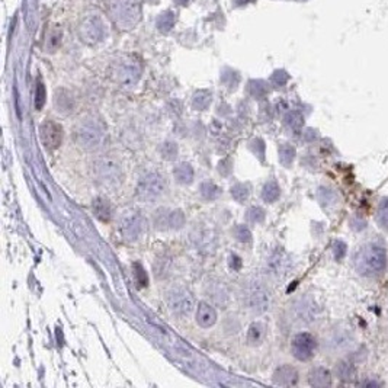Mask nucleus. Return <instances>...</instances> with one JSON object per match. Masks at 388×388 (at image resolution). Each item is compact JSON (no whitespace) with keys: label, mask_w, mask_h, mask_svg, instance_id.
I'll list each match as a JSON object with an SVG mask.
<instances>
[{"label":"nucleus","mask_w":388,"mask_h":388,"mask_svg":"<svg viewBox=\"0 0 388 388\" xmlns=\"http://www.w3.org/2000/svg\"><path fill=\"white\" fill-rule=\"evenodd\" d=\"M352 263L358 275L368 279H377L387 269V249L381 242L368 240L355 250Z\"/></svg>","instance_id":"nucleus-1"},{"label":"nucleus","mask_w":388,"mask_h":388,"mask_svg":"<svg viewBox=\"0 0 388 388\" xmlns=\"http://www.w3.org/2000/svg\"><path fill=\"white\" fill-rule=\"evenodd\" d=\"M164 192V181L159 173H148L137 185V197L141 201H153Z\"/></svg>","instance_id":"nucleus-2"},{"label":"nucleus","mask_w":388,"mask_h":388,"mask_svg":"<svg viewBox=\"0 0 388 388\" xmlns=\"http://www.w3.org/2000/svg\"><path fill=\"white\" fill-rule=\"evenodd\" d=\"M317 342L314 336L310 333H298L291 343L292 355L298 361H310L316 352Z\"/></svg>","instance_id":"nucleus-3"},{"label":"nucleus","mask_w":388,"mask_h":388,"mask_svg":"<svg viewBox=\"0 0 388 388\" xmlns=\"http://www.w3.org/2000/svg\"><path fill=\"white\" fill-rule=\"evenodd\" d=\"M102 140H103V133L96 124L86 122L76 131V141L83 148H96L100 145Z\"/></svg>","instance_id":"nucleus-4"},{"label":"nucleus","mask_w":388,"mask_h":388,"mask_svg":"<svg viewBox=\"0 0 388 388\" xmlns=\"http://www.w3.org/2000/svg\"><path fill=\"white\" fill-rule=\"evenodd\" d=\"M169 307L173 313H176L179 316H188L192 313L195 304H193V298L188 291L176 289V291L170 292V295H169Z\"/></svg>","instance_id":"nucleus-5"},{"label":"nucleus","mask_w":388,"mask_h":388,"mask_svg":"<svg viewBox=\"0 0 388 388\" xmlns=\"http://www.w3.org/2000/svg\"><path fill=\"white\" fill-rule=\"evenodd\" d=\"M39 137H41L42 144L46 145L47 148L54 150L61 144L63 130H61V126L53 121H44L39 126Z\"/></svg>","instance_id":"nucleus-6"},{"label":"nucleus","mask_w":388,"mask_h":388,"mask_svg":"<svg viewBox=\"0 0 388 388\" xmlns=\"http://www.w3.org/2000/svg\"><path fill=\"white\" fill-rule=\"evenodd\" d=\"M143 218L137 214L125 215L122 223H121V233L125 237L126 240H137L141 231H143Z\"/></svg>","instance_id":"nucleus-7"},{"label":"nucleus","mask_w":388,"mask_h":388,"mask_svg":"<svg viewBox=\"0 0 388 388\" xmlns=\"http://www.w3.org/2000/svg\"><path fill=\"white\" fill-rule=\"evenodd\" d=\"M273 382L276 385L282 387H289V385H295L298 382V372L294 367L291 365H284L279 367L273 374Z\"/></svg>","instance_id":"nucleus-8"},{"label":"nucleus","mask_w":388,"mask_h":388,"mask_svg":"<svg viewBox=\"0 0 388 388\" xmlns=\"http://www.w3.org/2000/svg\"><path fill=\"white\" fill-rule=\"evenodd\" d=\"M269 304H271V299H269V295L268 292L262 288L253 289L249 295V306L252 308L253 311L256 313H265L268 308H269Z\"/></svg>","instance_id":"nucleus-9"},{"label":"nucleus","mask_w":388,"mask_h":388,"mask_svg":"<svg viewBox=\"0 0 388 388\" xmlns=\"http://www.w3.org/2000/svg\"><path fill=\"white\" fill-rule=\"evenodd\" d=\"M308 382L313 387H330L332 385V374H330V371L326 370L325 367H317L310 372Z\"/></svg>","instance_id":"nucleus-10"},{"label":"nucleus","mask_w":388,"mask_h":388,"mask_svg":"<svg viewBox=\"0 0 388 388\" xmlns=\"http://www.w3.org/2000/svg\"><path fill=\"white\" fill-rule=\"evenodd\" d=\"M329 343V346L336 351V352H340V351H346V349H349L351 346L353 344V337L352 334L349 333V332H346V330H337V332H334L332 334V337H330V342Z\"/></svg>","instance_id":"nucleus-11"},{"label":"nucleus","mask_w":388,"mask_h":388,"mask_svg":"<svg viewBox=\"0 0 388 388\" xmlns=\"http://www.w3.org/2000/svg\"><path fill=\"white\" fill-rule=\"evenodd\" d=\"M93 214L95 217L100 220L102 223H109L112 220V215H114V211H112V205L106 198H96L93 201Z\"/></svg>","instance_id":"nucleus-12"},{"label":"nucleus","mask_w":388,"mask_h":388,"mask_svg":"<svg viewBox=\"0 0 388 388\" xmlns=\"http://www.w3.org/2000/svg\"><path fill=\"white\" fill-rule=\"evenodd\" d=\"M217 321V313L207 303H199L197 310V323L201 327H211Z\"/></svg>","instance_id":"nucleus-13"},{"label":"nucleus","mask_w":388,"mask_h":388,"mask_svg":"<svg viewBox=\"0 0 388 388\" xmlns=\"http://www.w3.org/2000/svg\"><path fill=\"white\" fill-rule=\"evenodd\" d=\"M334 374L340 381L348 382V381H352L356 377V370H355L353 363H351V362L340 361L337 362L336 367H334Z\"/></svg>","instance_id":"nucleus-14"},{"label":"nucleus","mask_w":388,"mask_h":388,"mask_svg":"<svg viewBox=\"0 0 388 388\" xmlns=\"http://www.w3.org/2000/svg\"><path fill=\"white\" fill-rule=\"evenodd\" d=\"M173 176L182 185H189L193 181V169L188 163H181L173 169Z\"/></svg>","instance_id":"nucleus-15"},{"label":"nucleus","mask_w":388,"mask_h":388,"mask_svg":"<svg viewBox=\"0 0 388 388\" xmlns=\"http://www.w3.org/2000/svg\"><path fill=\"white\" fill-rule=\"evenodd\" d=\"M375 221L381 228L388 230V197L379 201L377 212H375Z\"/></svg>","instance_id":"nucleus-16"},{"label":"nucleus","mask_w":388,"mask_h":388,"mask_svg":"<svg viewBox=\"0 0 388 388\" xmlns=\"http://www.w3.org/2000/svg\"><path fill=\"white\" fill-rule=\"evenodd\" d=\"M263 336H265V327L262 323H253L247 333V342L252 346H256L262 342Z\"/></svg>","instance_id":"nucleus-17"},{"label":"nucleus","mask_w":388,"mask_h":388,"mask_svg":"<svg viewBox=\"0 0 388 388\" xmlns=\"http://www.w3.org/2000/svg\"><path fill=\"white\" fill-rule=\"evenodd\" d=\"M281 189L278 186V183L275 181L268 182L265 186H263L262 190V198L266 201V202H275L276 199L279 198Z\"/></svg>","instance_id":"nucleus-18"},{"label":"nucleus","mask_w":388,"mask_h":388,"mask_svg":"<svg viewBox=\"0 0 388 388\" xmlns=\"http://www.w3.org/2000/svg\"><path fill=\"white\" fill-rule=\"evenodd\" d=\"M284 124L291 130H299L304 124V117L298 111H289L288 114L284 117Z\"/></svg>","instance_id":"nucleus-19"},{"label":"nucleus","mask_w":388,"mask_h":388,"mask_svg":"<svg viewBox=\"0 0 388 388\" xmlns=\"http://www.w3.org/2000/svg\"><path fill=\"white\" fill-rule=\"evenodd\" d=\"M295 159V148L291 144H282L279 147V162L285 166L289 167L292 162Z\"/></svg>","instance_id":"nucleus-20"},{"label":"nucleus","mask_w":388,"mask_h":388,"mask_svg":"<svg viewBox=\"0 0 388 388\" xmlns=\"http://www.w3.org/2000/svg\"><path fill=\"white\" fill-rule=\"evenodd\" d=\"M201 195L208 201H214L221 195V189L212 182H204L201 185Z\"/></svg>","instance_id":"nucleus-21"},{"label":"nucleus","mask_w":388,"mask_h":388,"mask_svg":"<svg viewBox=\"0 0 388 388\" xmlns=\"http://www.w3.org/2000/svg\"><path fill=\"white\" fill-rule=\"evenodd\" d=\"M178 153H179L178 144L173 143V141H166L160 147V154H162L164 160H175L178 157Z\"/></svg>","instance_id":"nucleus-22"},{"label":"nucleus","mask_w":388,"mask_h":388,"mask_svg":"<svg viewBox=\"0 0 388 388\" xmlns=\"http://www.w3.org/2000/svg\"><path fill=\"white\" fill-rule=\"evenodd\" d=\"M249 195H250V188L244 183H237L231 188V197L237 202H244L246 199L249 198Z\"/></svg>","instance_id":"nucleus-23"},{"label":"nucleus","mask_w":388,"mask_h":388,"mask_svg":"<svg viewBox=\"0 0 388 388\" xmlns=\"http://www.w3.org/2000/svg\"><path fill=\"white\" fill-rule=\"evenodd\" d=\"M167 226L169 228H182L185 226V215L183 212L176 209V211H170L167 215Z\"/></svg>","instance_id":"nucleus-24"},{"label":"nucleus","mask_w":388,"mask_h":388,"mask_svg":"<svg viewBox=\"0 0 388 388\" xmlns=\"http://www.w3.org/2000/svg\"><path fill=\"white\" fill-rule=\"evenodd\" d=\"M133 272H134V278H136V282L138 287H147L148 284V276L145 273L144 268L140 265L138 262L133 263Z\"/></svg>","instance_id":"nucleus-25"},{"label":"nucleus","mask_w":388,"mask_h":388,"mask_svg":"<svg viewBox=\"0 0 388 388\" xmlns=\"http://www.w3.org/2000/svg\"><path fill=\"white\" fill-rule=\"evenodd\" d=\"M209 103H211V93H208V92H198L193 96V106L199 111L207 109Z\"/></svg>","instance_id":"nucleus-26"},{"label":"nucleus","mask_w":388,"mask_h":388,"mask_svg":"<svg viewBox=\"0 0 388 388\" xmlns=\"http://www.w3.org/2000/svg\"><path fill=\"white\" fill-rule=\"evenodd\" d=\"M234 234H235V237H237V240H239V242H242V243H249V242L252 240V233H250V230H249L246 226L235 227Z\"/></svg>","instance_id":"nucleus-27"},{"label":"nucleus","mask_w":388,"mask_h":388,"mask_svg":"<svg viewBox=\"0 0 388 388\" xmlns=\"http://www.w3.org/2000/svg\"><path fill=\"white\" fill-rule=\"evenodd\" d=\"M47 99V91L46 88H44V84L42 83H38V88H36L35 92V108L39 111V109H42L44 106V103H46Z\"/></svg>","instance_id":"nucleus-28"},{"label":"nucleus","mask_w":388,"mask_h":388,"mask_svg":"<svg viewBox=\"0 0 388 388\" xmlns=\"http://www.w3.org/2000/svg\"><path fill=\"white\" fill-rule=\"evenodd\" d=\"M247 220L250 223H262L263 220H265V211L259 207L250 208L247 211Z\"/></svg>","instance_id":"nucleus-29"},{"label":"nucleus","mask_w":388,"mask_h":388,"mask_svg":"<svg viewBox=\"0 0 388 388\" xmlns=\"http://www.w3.org/2000/svg\"><path fill=\"white\" fill-rule=\"evenodd\" d=\"M271 265H272V269H273V273H278V275H279L281 272L284 271L285 261H284V257L281 256L279 253H275V254L272 256Z\"/></svg>","instance_id":"nucleus-30"},{"label":"nucleus","mask_w":388,"mask_h":388,"mask_svg":"<svg viewBox=\"0 0 388 388\" xmlns=\"http://www.w3.org/2000/svg\"><path fill=\"white\" fill-rule=\"evenodd\" d=\"M252 150L256 153V156H259V159L263 160V156H265V144H263L262 140H253L252 141Z\"/></svg>","instance_id":"nucleus-31"},{"label":"nucleus","mask_w":388,"mask_h":388,"mask_svg":"<svg viewBox=\"0 0 388 388\" xmlns=\"http://www.w3.org/2000/svg\"><path fill=\"white\" fill-rule=\"evenodd\" d=\"M231 167H233V164L230 162V159H226V160H223V162L220 163L218 170H220V173H221L223 176H228V175L231 173Z\"/></svg>","instance_id":"nucleus-32"},{"label":"nucleus","mask_w":388,"mask_h":388,"mask_svg":"<svg viewBox=\"0 0 388 388\" xmlns=\"http://www.w3.org/2000/svg\"><path fill=\"white\" fill-rule=\"evenodd\" d=\"M344 249H346V246L340 242H337L336 243V249H334V256H336V259H342L343 254H344Z\"/></svg>","instance_id":"nucleus-33"},{"label":"nucleus","mask_w":388,"mask_h":388,"mask_svg":"<svg viewBox=\"0 0 388 388\" xmlns=\"http://www.w3.org/2000/svg\"><path fill=\"white\" fill-rule=\"evenodd\" d=\"M230 266H231L234 271H239V269L242 268V259H240L239 256L233 254V256L230 257Z\"/></svg>","instance_id":"nucleus-34"},{"label":"nucleus","mask_w":388,"mask_h":388,"mask_svg":"<svg viewBox=\"0 0 388 388\" xmlns=\"http://www.w3.org/2000/svg\"><path fill=\"white\" fill-rule=\"evenodd\" d=\"M361 385L362 387H378V385H382L379 381H377V379H362V382H361Z\"/></svg>","instance_id":"nucleus-35"}]
</instances>
